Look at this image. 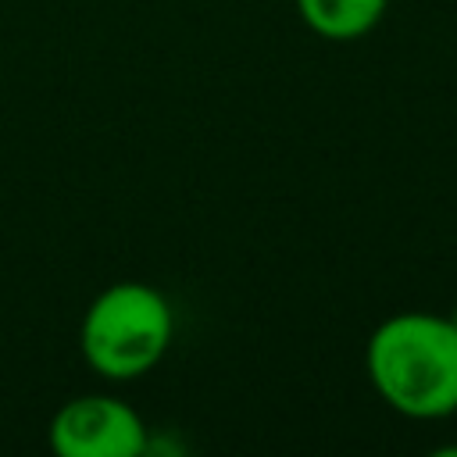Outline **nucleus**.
Listing matches in <instances>:
<instances>
[{
  "mask_svg": "<svg viewBox=\"0 0 457 457\" xmlns=\"http://www.w3.org/2000/svg\"><path fill=\"white\" fill-rule=\"evenodd\" d=\"M368 378L400 414L432 421L457 411V321L400 311L368 339Z\"/></svg>",
  "mask_w": 457,
  "mask_h": 457,
  "instance_id": "obj_1",
  "label": "nucleus"
},
{
  "mask_svg": "<svg viewBox=\"0 0 457 457\" xmlns=\"http://www.w3.org/2000/svg\"><path fill=\"white\" fill-rule=\"evenodd\" d=\"M171 336L175 314L164 293L146 282H114L86 307L79 343L96 375L129 382L161 364Z\"/></svg>",
  "mask_w": 457,
  "mask_h": 457,
  "instance_id": "obj_2",
  "label": "nucleus"
},
{
  "mask_svg": "<svg viewBox=\"0 0 457 457\" xmlns=\"http://www.w3.org/2000/svg\"><path fill=\"white\" fill-rule=\"evenodd\" d=\"M50 446L61 457H139L146 450V425L136 407L107 393H86L50 421Z\"/></svg>",
  "mask_w": 457,
  "mask_h": 457,
  "instance_id": "obj_3",
  "label": "nucleus"
},
{
  "mask_svg": "<svg viewBox=\"0 0 457 457\" xmlns=\"http://www.w3.org/2000/svg\"><path fill=\"white\" fill-rule=\"evenodd\" d=\"M386 7L389 0H296V11L307 21V29L332 43L368 36L382 21Z\"/></svg>",
  "mask_w": 457,
  "mask_h": 457,
  "instance_id": "obj_4",
  "label": "nucleus"
}]
</instances>
